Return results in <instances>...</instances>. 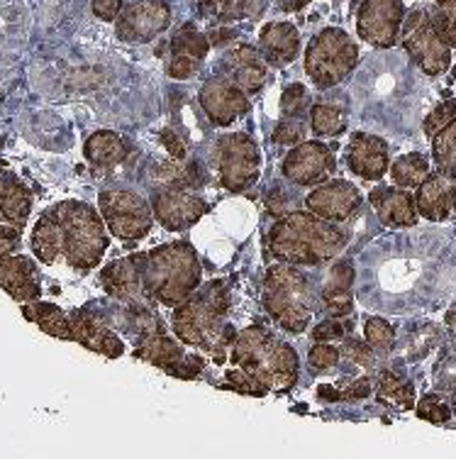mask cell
I'll return each mask as SVG.
<instances>
[{"mask_svg":"<svg viewBox=\"0 0 456 459\" xmlns=\"http://www.w3.org/2000/svg\"><path fill=\"white\" fill-rule=\"evenodd\" d=\"M229 286L222 279L198 286L191 296L174 306L171 330L188 347L208 352L218 364L228 359L237 330L228 323Z\"/></svg>","mask_w":456,"mask_h":459,"instance_id":"1","label":"cell"},{"mask_svg":"<svg viewBox=\"0 0 456 459\" xmlns=\"http://www.w3.org/2000/svg\"><path fill=\"white\" fill-rule=\"evenodd\" d=\"M347 232L315 212L290 211L273 222L266 247L273 259L293 266H320L332 262L347 247Z\"/></svg>","mask_w":456,"mask_h":459,"instance_id":"2","label":"cell"},{"mask_svg":"<svg viewBox=\"0 0 456 459\" xmlns=\"http://www.w3.org/2000/svg\"><path fill=\"white\" fill-rule=\"evenodd\" d=\"M229 362L249 371L266 389H290L300 377L298 352L262 325L239 330L229 350Z\"/></svg>","mask_w":456,"mask_h":459,"instance_id":"3","label":"cell"},{"mask_svg":"<svg viewBox=\"0 0 456 459\" xmlns=\"http://www.w3.org/2000/svg\"><path fill=\"white\" fill-rule=\"evenodd\" d=\"M142 279L154 303L174 308L201 286L202 266L198 252L185 239L142 252Z\"/></svg>","mask_w":456,"mask_h":459,"instance_id":"4","label":"cell"},{"mask_svg":"<svg viewBox=\"0 0 456 459\" xmlns=\"http://www.w3.org/2000/svg\"><path fill=\"white\" fill-rule=\"evenodd\" d=\"M59 228V247L66 264L76 272H90L110 247V235L100 211L83 201H64L49 208Z\"/></svg>","mask_w":456,"mask_h":459,"instance_id":"5","label":"cell"},{"mask_svg":"<svg viewBox=\"0 0 456 459\" xmlns=\"http://www.w3.org/2000/svg\"><path fill=\"white\" fill-rule=\"evenodd\" d=\"M262 306L276 325L300 335L313 323L317 296L313 281L293 264H276L263 276Z\"/></svg>","mask_w":456,"mask_h":459,"instance_id":"6","label":"cell"},{"mask_svg":"<svg viewBox=\"0 0 456 459\" xmlns=\"http://www.w3.org/2000/svg\"><path fill=\"white\" fill-rule=\"evenodd\" d=\"M359 64V47L340 27L320 30L305 47L307 79L315 89L327 91L342 83Z\"/></svg>","mask_w":456,"mask_h":459,"instance_id":"7","label":"cell"},{"mask_svg":"<svg viewBox=\"0 0 456 459\" xmlns=\"http://www.w3.org/2000/svg\"><path fill=\"white\" fill-rule=\"evenodd\" d=\"M132 352L142 362L168 371L171 377H178V379H198L201 371L205 369V359L198 354L185 352L184 342H176L174 337L168 335L161 318L150 323L142 333L134 335Z\"/></svg>","mask_w":456,"mask_h":459,"instance_id":"8","label":"cell"},{"mask_svg":"<svg viewBox=\"0 0 456 459\" xmlns=\"http://www.w3.org/2000/svg\"><path fill=\"white\" fill-rule=\"evenodd\" d=\"M400 42L405 52L410 54V59L427 76H439L452 66V47L437 32L430 10L415 8L405 13Z\"/></svg>","mask_w":456,"mask_h":459,"instance_id":"9","label":"cell"},{"mask_svg":"<svg viewBox=\"0 0 456 459\" xmlns=\"http://www.w3.org/2000/svg\"><path fill=\"white\" fill-rule=\"evenodd\" d=\"M98 211L103 215L110 235L125 242L144 239L154 228V212L137 191L106 188L98 195Z\"/></svg>","mask_w":456,"mask_h":459,"instance_id":"10","label":"cell"},{"mask_svg":"<svg viewBox=\"0 0 456 459\" xmlns=\"http://www.w3.org/2000/svg\"><path fill=\"white\" fill-rule=\"evenodd\" d=\"M215 161L222 188L229 194H242L256 184L262 174V152L254 137L246 133L222 134L215 144Z\"/></svg>","mask_w":456,"mask_h":459,"instance_id":"11","label":"cell"},{"mask_svg":"<svg viewBox=\"0 0 456 459\" xmlns=\"http://www.w3.org/2000/svg\"><path fill=\"white\" fill-rule=\"evenodd\" d=\"M151 212L161 228L181 232L201 221L208 212L205 198L191 191V186L164 184L151 195Z\"/></svg>","mask_w":456,"mask_h":459,"instance_id":"12","label":"cell"},{"mask_svg":"<svg viewBox=\"0 0 456 459\" xmlns=\"http://www.w3.org/2000/svg\"><path fill=\"white\" fill-rule=\"evenodd\" d=\"M171 5L167 0H132L115 18V32L123 42L147 45L171 27Z\"/></svg>","mask_w":456,"mask_h":459,"instance_id":"13","label":"cell"},{"mask_svg":"<svg viewBox=\"0 0 456 459\" xmlns=\"http://www.w3.org/2000/svg\"><path fill=\"white\" fill-rule=\"evenodd\" d=\"M403 20V0H364L357 13V32L366 45L391 49L400 39Z\"/></svg>","mask_w":456,"mask_h":459,"instance_id":"14","label":"cell"},{"mask_svg":"<svg viewBox=\"0 0 456 459\" xmlns=\"http://www.w3.org/2000/svg\"><path fill=\"white\" fill-rule=\"evenodd\" d=\"M198 100H201L202 113L208 115V120L215 127H228L252 110L249 93L239 89L225 74H215L208 81H202Z\"/></svg>","mask_w":456,"mask_h":459,"instance_id":"15","label":"cell"},{"mask_svg":"<svg viewBox=\"0 0 456 459\" xmlns=\"http://www.w3.org/2000/svg\"><path fill=\"white\" fill-rule=\"evenodd\" d=\"M334 161L332 150L323 144V142H300L293 150L283 157L281 161V174L286 181L293 186H310L325 184L327 178L334 174Z\"/></svg>","mask_w":456,"mask_h":459,"instance_id":"16","label":"cell"},{"mask_svg":"<svg viewBox=\"0 0 456 459\" xmlns=\"http://www.w3.org/2000/svg\"><path fill=\"white\" fill-rule=\"evenodd\" d=\"M100 283L123 306H154L142 279V252L110 262L100 272Z\"/></svg>","mask_w":456,"mask_h":459,"instance_id":"17","label":"cell"},{"mask_svg":"<svg viewBox=\"0 0 456 459\" xmlns=\"http://www.w3.org/2000/svg\"><path fill=\"white\" fill-rule=\"evenodd\" d=\"M211 47V37L201 32L194 22L178 27L168 39V49H171V59L167 64L168 79L185 81L195 76L201 71V64L208 59Z\"/></svg>","mask_w":456,"mask_h":459,"instance_id":"18","label":"cell"},{"mask_svg":"<svg viewBox=\"0 0 456 459\" xmlns=\"http://www.w3.org/2000/svg\"><path fill=\"white\" fill-rule=\"evenodd\" d=\"M305 208L330 222H347L361 208V191L344 178L325 181L305 195Z\"/></svg>","mask_w":456,"mask_h":459,"instance_id":"19","label":"cell"},{"mask_svg":"<svg viewBox=\"0 0 456 459\" xmlns=\"http://www.w3.org/2000/svg\"><path fill=\"white\" fill-rule=\"evenodd\" d=\"M69 320L73 342L83 344L90 352L103 354V357H110V359H117V357H123L125 354V342L120 340V335L113 333L103 320L98 318L93 310H71Z\"/></svg>","mask_w":456,"mask_h":459,"instance_id":"20","label":"cell"},{"mask_svg":"<svg viewBox=\"0 0 456 459\" xmlns=\"http://www.w3.org/2000/svg\"><path fill=\"white\" fill-rule=\"evenodd\" d=\"M347 167L364 181H378L391 169L388 142L371 133H354L347 147Z\"/></svg>","mask_w":456,"mask_h":459,"instance_id":"21","label":"cell"},{"mask_svg":"<svg viewBox=\"0 0 456 459\" xmlns=\"http://www.w3.org/2000/svg\"><path fill=\"white\" fill-rule=\"evenodd\" d=\"M222 66H225V76L237 83L239 89L246 91L249 96H254L266 86L269 81V62L263 59V54L254 49L252 45L232 47L225 56H222Z\"/></svg>","mask_w":456,"mask_h":459,"instance_id":"22","label":"cell"},{"mask_svg":"<svg viewBox=\"0 0 456 459\" xmlns=\"http://www.w3.org/2000/svg\"><path fill=\"white\" fill-rule=\"evenodd\" d=\"M369 204L386 228H415L420 218L415 195L400 186L398 188L378 186L369 194Z\"/></svg>","mask_w":456,"mask_h":459,"instance_id":"23","label":"cell"},{"mask_svg":"<svg viewBox=\"0 0 456 459\" xmlns=\"http://www.w3.org/2000/svg\"><path fill=\"white\" fill-rule=\"evenodd\" d=\"M0 289L20 303L39 299L42 286L35 262L30 256H3L0 259Z\"/></svg>","mask_w":456,"mask_h":459,"instance_id":"24","label":"cell"},{"mask_svg":"<svg viewBox=\"0 0 456 459\" xmlns=\"http://www.w3.org/2000/svg\"><path fill=\"white\" fill-rule=\"evenodd\" d=\"M259 52L271 66H288L300 56V35L290 22H266L259 32Z\"/></svg>","mask_w":456,"mask_h":459,"instance_id":"25","label":"cell"},{"mask_svg":"<svg viewBox=\"0 0 456 459\" xmlns=\"http://www.w3.org/2000/svg\"><path fill=\"white\" fill-rule=\"evenodd\" d=\"M354 269L351 262H334L330 274L325 276L323 291H320V306L330 318H349L354 310Z\"/></svg>","mask_w":456,"mask_h":459,"instance_id":"26","label":"cell"},{"mask_svg":"<svg viewBox=\"0 0 456 459\" xmlns=\"http://www.w3.org/2000/svg\"><path fill=\"white\" fill-rule=\"evenodd\" d=\"M415 201H417V212H420L422 218H427L432 222L447 221L449 212L454 208V201H452V177L442 174V171H432L430 177L417 186Z\"/></svg>","mask_w":456,"mask_h":459,"instance_id":"27","label":"cell"},{"mask_svg":"<svg viewBox=\"0 0 456 459\" xmlns=\"http://www.w3.org/2000/svg\"><path fill=\"white\" fill-rule=\"evenodd\" d=\"M83 154H86V160L90 167L96 169H110L117 167V164H123L127 160V154H130V147H127V142L120 137L113 130H98L86 140L83 144Z\"/></svg>","mask_w":456,"mask_h":459,"instance_id":"28","label":"cell"},{"mask_svg":"<svg viewBox=\"0 0 456 459\" xmlns=\"http://www.w3.org/2000/svg\"><path fill=\"white\" fill-rule=\"evenodd\" d=\"M0 211H3V221L20 230L30 221L32 195L27 191V186L13 174H5L0 178Z\"/></svg>","mask_w":456,"mask_h":459,"instance_id":"29","label":"cell"},{"mask_svg":"<svg viewBox=\"0 0 456 459\" xmlns=\"http://www.w3.org/2000/svg\"><path fill=\"white\" fill-rule=\"evenodd\" d=\"M22 316L39 325L42 333L56 337V340H73L71 337V320L59 306L42 303V300H30L22 306Z\"/></svg>","mask_w":456,"mask_h":459,"instance_id":"30","label":"cell"},{"mask_svg":"<svg viewBox=\"0 0 456 459\" xmlns=\"http://www.w3.org/2000/svg\"><path fill=\"white\" fill-rule=\"evenodd\" d=\"M376 398L383 406L398 408V411H410L415 408V386L410 381H405L398 371L383 369L378 374Z\"/></svg>","mask_w":456,"mask_h":459,"instance_id":"31","label":"cell"},{"mask_svg":"<svg viewBox=\"0 0 456 459\" xmlns=\"http://www.w3.org/2000/svg\"><path fill=\"white\" fill-rule=\"evenodd\" d=\"M266 3L269 0H202V10L218 22H239L259 18Z\"/></svg>","mask_w":456,"mask_h":459,"instance_id":"32","label":"cell"},{"mask_svg":"<svg viewBox=\"0 0 456 459\" xmlns=\"http://www.w3.org/2000/svg\"><path fill=\"white\" fill-rule=\"evenodd\" d=\"M32 252L42 262V264H54L59 256H62V247H59V228L54 221L52 211H47L37 221L35 230H32V238H30Z\"/></svg>","mask_w":456,"mask_h":459,"instance_id":"33","label":"cell"},{"mask_svg":"<svg viewBox=\"0 0 456 459\" xmlns=\"http://www.w3.org/2000/svg\"><path fill=\"white\" fill-rule=\"evenodd\" d=\"M347 110L327 100L310 106V133L317 137H340L347 130Z\"/></svg>","mask_w":456,"mask_h":459,"instance_id":"34","label":"cell"},{"mask_svg":"<svg viewBox=\"0 0 456 459\" xmlns=\"http://www.w3.org/2000/svg\"><path fill=\"white\" fill-rule=\"evenodd\" d=\"M388 171H391V178H393L395 186H400V188H417L425 178L430 177L432 167L425 154L410 152V154L398 157Z\"/></svg>","mask_w":456,"mask_h":459,"instance_id":"35","label":"cell"},{"mask_svg":"<svg viewBox=\"0 0 456 459\" xmlns=\"http://www.w3.org/2000/svg\"><path fill=\"white\" fill-rule=\"evenodd\" d=\"M432 161L442 174H456V117L432 137Z\"/></svg>","mask_w":456,"mask_h":459,"instance_id":"36","label":"cell"},{"mask_svg":"<svg viewBox=\"0 0 456 459\" xmlns=\"http://www.w3.org/2000/svg\"><path fill=\"white\" fill-rule=\"evenodd\" d=\"M364 337L376 354L386 357L395 347V327L383 318H369L364 325Z\"/></svg>","mask_w":456,"mask_h":459,"instance_id":"37","label":"cell"},{"mask_svg":"<svg viewBox=\"0 0 456 459\" xmlns=\"http://www.w3.org/2000/svg\"><path fill=\"white\" fill-rule=\"evenodd\" d=\"M430 13L442 39L456 49V0H437Z\"/></svg>","mask_w":456,"mask_h":459,"instance_id":"38","label":"cell"},{"mask_svg":"<svg viewBox=\"0 0 456 459\" xmlns=\"http://www.w3.org/2000/svg\"><path fill=\"white\" fill-rule=\"evenodd\" d=\"M415 413L422 420H427L432 425H444L449 423V418H452V403H447V398L439 396V394H427V396H422L417 403H415Z\"/></svg>","mask_w":456,"mask_h":459,"instance_id":"39","label":"cell"},{"mask_svg":"<svg viewBox=\"0 0 456 459\" xmlns=\"http://www.w3.org/2000/svg\"><path fill=\"white\" fill-rule=\"evenodd\" d=\"M307 127L305 117H283L281 123L273 127V144H279V147H296L300 142H305Z\"/></svg>","mask_w":456,"mask_h":459,"instance_id":"40","label":"cell"},{"mask_svg":"<svg viewBox=\"0 0 456 459\" xmlns=\"http://www.w3.org/2000/svg\"><path fill=\"white\" fill-rule=\"evenodd\" d=\"M342 359V352L340 347H334L332 342H315L307 352V367L315 374H325V371H332Z\"/></svg>","mask_w":456,"mask_h":459,"instance_id":"41","label":"cell"},{"mask_svg":"<svg viewBox=\"0 0 456 459\" xmlns=\"http://www.w3.org/2000/svg\"><path fill=\"white\" fill-rule=\"evenodd\" d=\"M222 386H225V389L237 391V394H245V396L262 398L269 394V389L263 386L262 381L256 379V377H252L249 371L239 369V367H235V369H229L228 374H225V384H222Z\"/></svg>","mask_w":456,"mask_h":459,"instance_id":"42","label":"cell"},{"mask_svg":"<svg viewBox=\"0 0 456 459\" xmlns=\"http://www.w3.org/2000/svg\"><path fill=\"white\" fill-rule=\"evenodd\" d=\"M281 113L283 117H305L310 113V96L303 83H290L283 89Z\"/></svg>","mask_w":456,"mask_h":459,"instance_id":"43","label":"cell"},{"mask_svg":"<svg viewBox=\"0 0 456 459\" xmlns=\"http://www.w3.org/2000/svg\"><path fill=\"white\" fill-rule=\"evenodd\" d=\"M340 352L349 364H357V367H364V369H374L376 364V352L371 350L369 342L364 340H357V337H347L340 347Z\"/></svg>","mask_w":456,"mask_h":459,"instance_id":"44","label":"cell"},{"mask_svg":"<svg viewBox=\"0 0 456 459\" xmlns=\"http://www.w3.org/2000/svg\"><path fill=\"white\" fill-rule=\"evenodd\" d=\"M456 117V98H449V100H442L434 110H432L427 117H425V125H422V130L427 137H434V134L442 130V127H447L452 120Z\"/></svg>","mask_w":456,"mask_h":459,"instance_id":"45","label":"cell"},{"mask_svg":"<svg viewBox=\"0 0 456 459\" xmlns=\"http://www.w3.org/2000/svg\"><path fill=\"white\" fill-rule=\"evenodd\" d=\"M347 333H351V323L344 318H327L313 327V340L315 342H334V340H344Z\"/></svg>","mask_w":456,"mask_h":459,"instance_id":"46","label":"cell"},{"mask_svg":"<svg viewBox=\"0 0 456 459\" xmlns=\"http://www.w3.org/2000/svg\"><path fill=\"white\" fill-rule=\"evenodd\" d=\"M130 3L132 0H93V3H90V8H93L98 20H106V22H110V20H115L120 13H123Z\"/></svg>","mask_w":456,"mask_h":459,"instance_id":"47","label":"cell"},{"mask_svg":"<svg viewBox=\"0 0 456 459\" xmlns=\"http://www.w3.org/2000/svg\"><path fill=\"white\" fill-rule=\"evenodd\" d=\"M20 242H22V230L10 225V222L0 225V259L13 255L20 247Z\"/></svg>","mask_w":456,"mask_h":459,"instance_id":"48","label":"cell"},{"mask_svg":"<svg viewBox=\"0 0 456 459\" xmlns=\"http://www.w3.org/2000/svg\"><path fill=\"white\" fill-rule=\"evenodd\" d=\"M161 144L167 147V152L174 157V160H185V154H188V150H185V142L176 134V130H161Z\"/></svg>","mask_w":456,"mask_h":459,"instance_id":"49","label":"cell"},{"mask_svg":"<svg viewBox=\"0 0 456 459\" xmlns=\"http://www.w3.org/2000/svg\"><path fill=\"white\" fill-rule=\"evenodd\" d=\"M276 5H279V10H283V13H298V10H303L305 5H310V0H276Z\"/></svg>","mask_w":456,"mask_h":459,"instance_id":"50","label":"cell"},{"mask_svg":"<svg viewBox=\"0 0 456 459\" xmlns=\"http://www.w3.org/2000/svg\"><path fill=\"white\" fill-rule=\"evenodd\" d=\"M444 323H447L449 330H452V333L456 335V303L447 310V316H444Z\"/></svg>","mask_w":456,"mask_h":459,"instance_id":"51","label":"cell"},{"mask_svg":"<svg viewBox=\"0 0 456 459\" xmlns=\"http://www.w3.org/2000/svg\"><path fill=\"white\" fill-rule=\"evenodd\" d=\"M452 201H454V211H456V174L452 177Z\"/></svg>","mask_w":456,"mask_h":459,"instance_id":"52","label":"cell"},{"mask_svg":"<svg viewBox=\"0 0 456 459\" xmlns=\"http://www.w3.org/2000/svg\"><path fill=\"white\" fill-rule=\"evenodd\" d=\"M452 413L456 415V386H454V391H452Z\"/></svg>","mask_w":456,"mask_h":459,"instance_id":"53","label":"cell"},{"mask_svg":"<svg viewBox=\"0 0 456 459\" xmlns=\"http://www.w3.org/2000/svg\"><path fill=\"white\" fill-rule=\"evenodd\" d=\"M0 222H5V221H3V211H0Z\"/></svg>","mask_w":456,"mask_h":459,"instance_id":"54","label":"cell"}]
</instances>
